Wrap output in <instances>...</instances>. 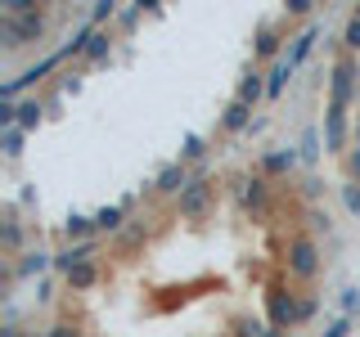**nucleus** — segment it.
I'll return each mask as SVG.
<instances>
[{"label":"nucleus","instance_id":"nucleus-1","mask_svg":"<svg viewBox=\"0 0 360 337\" xmlns=\"http://www.w3.org/2000/svg\"><path fill=\"white\" fill-rule=\"evenodd\" d=\"M45 27V9H22V14H5L0 18V37H5V50H22V45H41Z\"/></svg>","mask_w":360,"mask_h":337},{"label":"nucleus","instance_id":"nucleus-2","mask_svg":"<svg viewBox=\"0 0 360 337\" xmlns=\"http://www.w3.org/2000/svg\"><path fill=\"white\" fill-rule=\"evenodd\" d=\"M266 310H270V324H275V333L279 329H292V324H302L307 315H315V297H292V292H279V288H270L266 292Z\"/></svg>","mask_w":360,"mask_h":337},{"label":"nucleus","instance_id":"nucleus-3","mask_svg":"<svg viewBox=\"0 0 360 337\" xmlns=\"http://www.w3.org/2000/svg\"><path fill=\"white\" fill-rule=\"evenodd\" d=\"M284 270L292 279H315L320 275V247H315L311 234H292L284 247Z\"/></svg>","mask_w":360,"mask_h":337},{"label":"nucleus","instance_id":"nucleus-4","mask_svg":"<svg viewBox=\"0 0 360 337\" xmlns=\"http://www.w3.org/2000/svg\"><path fill=\"white\" fill-rule=\"evenodd\" d=\"M356 90H360V67L352 54H342L333 63V77H329V108H352Z\"/></svg>","mask_w":360,"mask_h":337},{"label":"nucleus","instance_id":"nucleus-5","mask_svg":"<svg viewBox=\"0 0 360 337\" xmlns=\"http://www.w3.org/2000/svg\"><path fill=\"white\" fill-rule=\"evenodd\" d=\"M212 202H217V185H212V176H194L185 185V194L176 198V211H180V220H198V216H207Z\"/></svg>","mask_w":360,"mask_h":337},{"label":"nucleus","instance_id":"nucleus-6","mask_svg":"<svg viewBox=\"0 0 360 337\" xmlns=\"http://www.w3.org/2000/svg\"><path fill=\"white\" fill-rule=\"evenodd\" d=\"M347 108H329L324 112V149L329 153H342L347 149Z\"/></svg>","mask_w":360,"mask_h":337},{"label":"nucleus","instance_id":"nucleus-7","mask_svg":"<svg viewBox=\"0 0 360 337\" xmlns=\"http://www.w3.org/2000/svg\"><path fill=\"white\" fill-rule=\"evenodd\" d=\"M189 180H194V176L185 171V162H172V166H162V171H158L153 189H158V194H172V198H180V194H185V185H189Z\"/></svg>","mask_w":360,"mask_h":337},{"label":"nucleus","instance_id":"nucleus-8","mask_svg":"<svg viewBox=\"0 0 360 337\" xmlns=\"http://www.w3.org/2000/svg\"><path fill=\"white\" fill-rule=\"evenodd\" d=\"M292 166H297V149H270L266 157H262V176L270 180V176H288Z\"/></svg>","mask_w":360,"mask_h":337},{"label":"nucleus","instance_id":"nucleus-9","mask_svg":"<svg viewBox=\"0 0 360 337\" xmlns=\"http://www.w3.org/2000/svg\"><path fill=\"white\" fill-rule=\"evenodd\" d=\"M63 279H68V288H72V292H90V288L99 284V261H82V265H72Z\"/></svg>","mask_w":360,"mask_h":337},{"label":"nucleus","instance_id":"nucleus-10","mask_svg":"<svg viewBox=\"0 0 360 337\" xmlns=\"http://www.w3.org/2000/svg\"><path fill=\"white\" fill-rule=\"evenodd\" d=\"M234 337H279L270 319H257V315H234Z\"/></svg>","mask_w":360,"mask_h":337},{"label":"nucleus","instance_id":"nucleus-11","mask_svg":"<svg viewBox=\"0 0 360 337\" xmlns=\"http://www.w3.org/2000/svg\"><path fill=\"white\" fill-rule=\"evenodd\" d=\"M82 261H95V243H72L68 252L54 256V270H63V275H68V270L82 265Z\"/></svg>","mask_w":360,"mask_h":337},{"label":"nucleus","instance_id":"nucleus-12","mask_svg":"<svg viewBox=\"0 0 360 337\" xmlns=\"http://www.w3.org/2000/svg\"><path fill=\"white\" fill-rule=\"evenodd\" d=\"M252 54H257V59H284V54H279V32L275 27H270V22H266V27L262 32H257V41H252Z\"/></svg>","mask_w":360,"mask_h":337},{"label":"nucleus","instance_id":"nucleus-13","mask_svg":"<svg viewBox=\"0 0 360 337\" xmlns=\"http://www.w3.org/2000/svg\"><path fill=\"white\" fill-rule=\"evenodd\" d=\"M266 95V77L262 72H248L243 81H239V90H234V99H239V104H248V108H257V99Z\"/></svg>","mask_w":360,"mask_h":337},{"label":"nucleus","instance_id":"nucleus-14","mask_svg":"<svg viewBox=\"0 0 360 337\" xmlns=\"http://www.w3.org/2000/svg\"><path fill=\"white\" fill-rule=\"evenodd\" d=\"M248 121H252V108L239 104V99H230V104H225V112H221V126H225V131H243Z\"/></svg>","mask_w":360,"mask_h":337},{"label":"nucleus","instance_id":"nucleus-15","mask_svg":"<svg viewBox=\"0 0 360 337\" xmlns=\"http://www.w3.org/2000/svg\"><path fill=\"white\" fill-rule=\"evenodd\" d=\"M270 180L266 176H252V180H243V207H252V211H262L266 207V194H270Z\"/></svg>","mask_w":360,"mask_h":337},{"label":"nucleus","instance_id":"nucleus-16","mask_svg":"<svg viewBox=\"0 0 360 337\" xmlns=\"http://www.w3.org/2000/svg\"><path fill=\"white\" fill-rule=\"evenodd\" d=\"M0 247H5V256H14L18 247H22V225H18V216L9 211L5 216V225H0Z\"/></svg>","mask_w":360,"mask_h":337},{"label":"nucleus","instance_id":"nucleus-17","mask_svg":"<svg viewBox=\"0 0 360 337\" xmlns=\"http://www.w3.org/2000/svg\"><path fill=\"white\" fill-rule=\"evenodd\" d=\"M63 234H68V243H90V234H95V216H68Z\"/></svg>","mask_w":360,"mask_h":337},{"label":"nucleus","instance_id":"nucleus-18","mask_svg":"<svg viewBox=\"0 0 360 337\" xmlns=\"http://www.w3.org/2000/svg\"><path fill=\"white\" fill-rule=\"evenodd\" d=\"M315 37H320V27H315V22H311V27L302 32V37H292V50L284 54V59H288L292 67H297V63H302V59H307V54H311V45H315Z\"/></svg>","mask_w":360,"mask_h":337},{"label":"nucleus","instance_id":"nucleus-19","mask_svg":"<svg viewBox=\"0 0 360 337\" xmlns=\"http://www.w3.org/2000/svg\"><path fill=\"white\" fill-rule=\"evenodd\" d=\"M45 265H54V256H50V252H27V256H22V261L14 265V275H18V279H32V275H41Z\"/></svg>","mask_w":360,"mask_h":337},{"label":"nucleus","instance_id":"nucleus-20","mask_svg":"<svg viewBox=\"0 0 360 337\" xmlns=\"http://www.w3.org/2000/svg\"><path fill=\"white\" fill-rule=\"evenodd\" d=\"M288 77H292V63H288V59H279L275 67H270V77H266V95H270V99H279V90H284Z\"/></svg>","mask_w":360,"mask_h":337},{"label":"nucleus","instance_id":"nucleus-21","mask_svg":"<svg viewBox=\"0 0 360 337\" xmlns=\"http://www.w3.org/2000/svg\"><path fill=\"white\" fill-rule=\"evenodd\" d=\"M108 50H112V37L108 32H90V41H86V59H108Z\"/></svg>","mask_w":360,"mask_h":337},{"label":"nucleus","instance_id":"nucleus-22","mask_svg":"<svg viewBox=\"0 0 360 337\" xmlns=\"http://www.w3.org/2000/svg\"><path fill=\"white\" fill-rule=\"evenodd\" d=\"M41 126V104L37 99H22L18 104V131H37Z\"/></svg>","mask_w":360,"mask_h":337},{"label":"nucleus","instance_id":"nucleus-23","mask_svg":"<svg viewBox=\"0 0 360 337\" xmlns=\"http://www.w3.org/2000/svg\"><path fill=\"white\" fill-rule=\"evenodd\" d=\"M95 230H104V234L122 230V207H104V211H95Z\"/></svg>","mask_w":360,"mask_h":337},{"label":"nucleus","instance_id":"nucleus-24","mask_svg":"<svg viewBox=\"0 0 360 337\" xmlns=\"http://www.w3.org/2000/svg\"><path fill=\"white\" fill-rule=\"evenodd\" d=\"M202 153H207V144H202L198 135H189V140H185V149H180V162H198Z\"/></svg>","mask_w":360,"mask_h":337},{"label":"nucleus","instance_id":"nucleus-25","mask_svg":"<svg viewBox=\"0 0 360 337\" xmlns=\"http://www.w3.org/2000/svg\"><path fill=\"white\" fill-rule=\"evenodd\" d=\"M45 337H82V329H77L72 319H54L50 329H45Z\"/></svg>","mask_w":360,"mask_h":337},{"label":"nucleus","instance_id":"nucleus-26","mask_svg":"<svg viewBox=\"0 0 360 337\" xmlns=\"http://www.w3.org/2000/svg\"><path fill=\"white\" fill-rule=\"evenodd\" d=\"M0 149H5V157H18L22 153V131H5V140H0Z\"/></svg>","mask_w":360,"mask_h":337},{"label":"nucleus","instance_id":"nucleus-27","mask_svg":"<svg viewBox=\"0 0 360 337\" xmlns=\"http://www.w3.org/2000/svg\"><path fill=\"white\" fill-rule=\"evenodd\" d=\"M342 45H347V54H360V22L356 18L342 27Z\"/></svg>","mask_w":360,"mask_h":337},{"label":"nucleus","instance_id":"nucleus-28","mask_svg":"<svg viewBox=\"0 0 360 337\" xmlns=\"http://www.w3.org/2000/svg\"><path fill=\"white\" fill-rule=\"evenodd\" d=\"M311 9H315V0H284L288 18H311Z\"/></svg>","mask_w":360,"mask_h":337},{"label":"nucleus","instance_id":"nucleus-29","mask_svg":"<svg viewBox=\"0 0 360 337\" xmlns=\"http://www.w3.org/2000/svg\"><path fill=\"white\" fill-rule=\"evenodd\" d=\"M342 207L352 216H360V185H342Z\"/></svg>","mask_w":360,"mask_h":337},{"label":"nucleus","instance_id":"nucleus-30","mask_svg":"<svg viewBox=\"0 0 360 337\" xmlns=\"http://www.w3.org/2000/svg\"><path fill=\"white\" fill-rule=\"evenodd\" d=\"M112 9H117L112 0H99V5H95V18H90V22H104V18H112Z\"/></svg>","mask_w":360,"mask_h":337},{"label":"nucleus","instance_id":"nucleus-31","mask_svg":"<svg viewBox=\"0 0 360 337\" xmlns=\"http://www.w3.org/2000/svg\"><path fill=\"white\" fill-rule=\"evenodd\" d=\"M347 166H352V185H360V149H352V157H347Z\"/></svg>","mask_w":360,"mask_h":337},{"label":"nucleus","instance_id":"nucleus-32","mask_svg":"<svg viewBox=\"0 0 360 337\" xmlns=\"http://www.w3.org/2000/svg\"><path fill=\"white\" fill-rule=\"evenodd\" d=\"M347 333H352V324H347V319H338L333 329H329V337H347Z\"/></svg>","mask_w":360,"mask_h":337},{"label":"nucleus","instance_id":"nucleus-33","mask_svg":"<svg viewBox=\"0 0 360 337\" xmlns=\"http://www.w3.org/2000/svg\"><path fill=\"white\" fill-rule=\"evenodd\" d=\"M352 135H356V149H360V121H356V131H352Z\"/></svg>","mask_w":360,"mask_h":337},{"label":"nucleus","instance_id":"nucleus-34","mask_svg":"<svg viewBox=\"0 0 360 337\" xmlns=\"http://www.w3.org/2000/svg\"><path fill=\"white\" fill-rule=\"evenodd\" d=\"M352 18H356V22H360V5H356V9H352Z\"/></svg>","mask_w":360,"mask_h":337},{"label":"nucleus","instance_id":"nucleus-35","mask_svg":"<svg viewBox=\"0 0 360 337\" xmlns=\"http://www.w3.org/2000/svg\"><path fill=\"white\" fill-rule=\"evenodd\" d=\"M27 337H37V333H27ZM41 337H45V333H41Z\"/></svg>","mask_w":360,"mask_h":337}]
</instances>
